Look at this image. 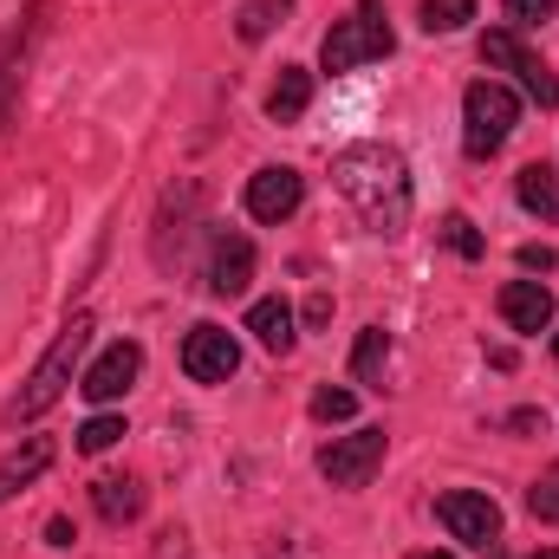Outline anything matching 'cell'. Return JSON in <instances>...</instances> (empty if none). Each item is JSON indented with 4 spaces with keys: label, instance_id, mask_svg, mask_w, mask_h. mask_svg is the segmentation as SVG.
<instances>
[{
    "label": "cell",
    "instance_id": "1",
    "mask_svg": "<svg viewBox=\"0 0 559 559\" xmlns=\"http://www.w3.org/2000/svg\"><path fill=\"white\" fill-rule=\"evenodd\" d=\"M332 182H338V195L358 209V222L371 228V235H404L411 228V163H404V150H391V143H352V150H338L332 156Z\"/></svg>",
    "mask_w": 559,
    "mask_h": 559
},
{
    "label": "cell",
    "instance_id": "2",
    "mask_svg": "<svg viewBox=\"0 0 559 559\" xmlns=\"http://www.w3.org/2000/svg\"><path fill=\"white\" fill-rule=\"evenodd\" d=\"M92 332H98V319L92 312H72L66 325H59V338H52V352L33 365V378L20 384V397L7 404V423H33L46 417L59 397H66V384H72V371H79V358H85V345H92Z\"/></svg>",
    "mask_w": 559,
    "mask_h": 559
},
{
    "label": "cell",
    "instance_id": "3",
    "mask_svg": "<svg viewBox=\"0 0 559 559\" xmlns=\"http://www.w3.org/2000/svg\"><path fill=\"white\" fill-rule=\"evenodd\" d=\"M397 52V33H391V13H384V0H358L325 39H319V72H358V66H371V59H391Z\"/></svg>",
    "mask_w": 559,
    "mask_h": 559
},
{
    "label": "cell",
    "instance_id": "4",
    "mask_svg": "<svg viewBox=\"0 0 559 559\" xmlns=\"http://www.w3.org/2000/svg\"><path fill=\"white\" fill-rule=\"evenodd\" d=\"M514 124H521V98L508 92V85H495V79H475L468 92H462V150L481 163V156H495L501 143L514 138Z\"/></svg>",
    "mask_w": 559,
    "mask_h": 559
},
{
    "label": "cell",
    "instance_id": "5",
    "mask_svg": "<svg viewBox=\"0 0 559 559\" xmlns=\"http://www.w3.org/2000/svg\"><path fill=\"white\" fill-rule=\"evenodd\" d=\"M481 66H501V72H514V85L540 105V111H559V79L547 72V59L514 33V26H501V33H488L481 39Z\"/></svg>",
    "mask_w": 559,
    "mask_h": 559
},
{
    "label": "cell",
    "instance_id": "6",
    "mask_svg": "<svg viewBox=\"0 0 559 559\" xmlns=\"http://www.w3.org/2000/svg\"><path fill=\"white\" fill-rule=\"evenodd\" d=\"M384 449H391V436H384L378 423H365V429L332 436V442L319 449V475H325L332 488H365V481L384 468Z\"/></svg>",
    "mask_w": 559,
    "mask_h": 559
},
{
    "label": "cell",
    "instance_id": "7",
    "mask_svg": "<svg viewBox=\"0 0 559 559\" xmlns=\"http://www.w3.org/2000/svg\"><path fill=\"white\" fill-rule=\"evenodd\" d=\"M436 521H442L462 547H475V554H501V508H495L488 495H475V488H449V495L436 501Z\"/></svg>",
    "mask_w": 559,
    "mask_h": 559
},
{
    "label": "cell",
    "instance_id": "8",
    "mask_svg": "<svg viewBox=\"0 0 559 559\" xmlns=\"http://www.w3.org/2000/svg\"><path fill=\"white\" fill-rule=\"evenodd\" d=\"M299 202H306V176L293 163H267L248 176V215L254 222H286V215H299Z\"/></svg>",
    "mask_w": 559,
    "mask_h": 559
},
{
    "label": "cell",
    "instance_id": "9",
    "mask_svg": "<svg viewBox=\"0 0 559 559\" xmlns=\"http://www.w3.org/2000/svg\"><path fill=\"white\" fill-rule=\"evenodd\" d=\"M138 371H143V345L138 338H118V345H105V352L92 358V371L79 378V391H85L92 404H118V397L138 384Z\"/></svg>",
    "mask_w": 559,
    "mask_h": 559
},
{
    "label": "cell",
    "instance_id": "10",
    "mask_svg": "<svg viewBox=\"0 0 559 559\" xmlns=\"http://www.w3.org/2000/svg\"><path fill=\"white\" fill-rule=\"evenodd\" d=\"M235 365H241V345H235L222 325H195V332L182 338V371H189L195 384H228Z\"/></svg>",
    "mask_w": 559,
    "mask_h": 559
},
{
    "label": "cell",
    "instance_id": "11",
    "mask_svg": "<svg viewBox=\"0 0 559 559\" xmlns=\"http://www.w3.org/2000/svg\"><path fill=\"white\" fill-rule=\"evenodd\" d=\"M248 280H254V241L222 228V235L209 241V293H215V299H241Z\"/></svg>",
    "mask_w": 559,
    "mask_h": 559
},
{
    "label": "cell",
    "instance_id": "12",
    "mask_svg": "<svg viewBox=\"0 0 559 559\" xmlns=\"http://www.w3.org/2000/svg\"><path fill=\"white\" fill-rule=\"evenodd\" d=\"M501 319H508V332H547L554 325V293L540 280H508L501 286Z\"/></svg>",
    "mask_w": 559,
    "mask_h": 559
},
{
    "label": "cell",
    "instance_id": "13",
    "mask_svg": "<svg viewBox=\"0 0 559 559\" xmlns=\"http://www.w3.org/2000/svg\"><path fill=\"white\" fill-rule=\"evenodd\" d=\"M52 455H59V442H52V436H26L13 455H0V501H13L20 488H33V481L52 468Z\"/></svg>",
    "mask_w": 559,
    "mask_h": 559
},
{
    "label": "cell",
    "instance_id": "14",
    "mask_svg": "<svg viewBox=\"0 0 559 559\" xmlns=\"http://www.w3.org/2000/svg\"><path fill=\"white\" fill-rule=\"evenodd\" d=\"M143 501H150V495H143L138 475H98V481H92V508H98V521H111V527H131L143 514Z\"/></svg>",
    "mask_w": 559,
    "mask_h": 559
},
{
    "label": "cell",
    "instance_id": "15",
    "mask_svg": "<svg viewBox=\"0 0 559 559\" xmlns=\"http://www.w3.org/2000/svg\"><path fill=\"white\" fill-rule=\"evenodd\" d=\"M514 195H521V209H527V215L559 222V169H554V163H527V169L514 176Z\"/></svg>",
    "mask_w": 559,
    "mask_h": 559
},
{
    "label": "cell",
    "instance_id": "16",
    "mask_svg": "<svg viewBox=\"0 0 559 559\" xmlns=\"http://www.w3.org/2000/svg\"><path fill=\"white\" fill-rule=\"evenodd\" d=\"M306 105H312V72L306 66H280L274 92H267V118L293 124V118H306Z\"/></svg>",
    "mask_w": 559,
    "mask_h": 559
},
{
    "label": "cell",
    "instance_id": "17",
    "mask_svg": "<svg viewBox=\"0 0 559 559\" xmlns=\"http://www.w3.org/2000/svg\"><path fill=\"white\" fill-rule=\"evenodd\" d=\"M384 365H391V332L384 325H365L358 332V352H352V378L365 391H384Z\"/></svg>",
    "mask_w": 559,
    "mask_h": 559
},
{
    "label": "cell",
    "instance_id": "18",
    "mask_svg": "<svg viewBox=\"0 0 559 559\" xmlns=\"http://www.w3.org/2000/svg\"><path fill=\"white\" fill-rule=\"evenodd\" d=\"M248 332H254L267 352H293V306H286V299H254V306H248Z\"/></svg>",
    "mask_w": 559,
    "mask_h": 559
},
{
    "label": "cell",
    "instance_id": "19",
    "mask_svg": "<svg viewBox=\"0 0 559 559\" xmlns=\"http://www.w3.org/2000/svg\"><path fill=\"white\" fill-rule=\"evenodd\" d=\"M280 20H293V0H248V7L235 13V33L254 46V39H267V33H274Z\"/></svg>",
    "mask_w": 559,
    "mask_h": 559
},
{
    "label": "cell",
    "instance_id": "20",
    "mask_svg": "<svg viewBox=\"0 0 559 559\" xmlns=\"http://www.w3.org/2000/svg\"><path fill=\"white\" fill-rule=\"evenodd\" d=\"M475 20V0H423V33H462Z\"/></svg>",
    "mask_w": 559,
    "mask_h": 559
},
{
    "label": "cell",
    "instance_id": "21",
    "mask_svg": "<svg viewBox=\"0 0 559 559\" xmlns=\"http://www.w3.org/2000/svg\"><path fill=\"white\" fill-rule=\"evenodd\" d=\"M352 411H358V397H352V391H332V384H319V391H312V417H319V423H345Z\"/></svg>",
    "mask_w": 559,
    "mask_h": 559
},
{
    "label": "cell",
    "instance_id": "22",
    "mask_svg": "<svg viewBox=\"0 0 559 559\" xmlns=\"http://www.w3.org/2000/svg\"><path fill=\"white\" fill-rule=\"evenodd\" d=\"M527 508H534V521H559V462L534 481V495H527Z\"/></svg>",
    "mask_w": 559,
    "mask_h": 559
},
{
    "label": "cell",
    "instance_id": "23",
    "mask_svg": "<svg viewBox=\"0 0 559 559\" xmlns=\"http://www.w3.org/2000/svg\"><path fill=\"white\" fill-rule=\"evenodd\" d=\"M118 436H124V423H118V417H92L85 429H79V449H85V455H105Z\"/></svg>",
    "mask_w": 559,
    "mask_h": 559
},
{
    "label": "cell",
    "instance_id": "24",
    "mask_svg": "<svg viewBox=\"0 0 559 559\" xmlns=\"http://www.w3.org/2000/svg\"><path fill=\"white\" fill-rule=\"evenodd\" d=\"M442 241H449L462 261H475V254H481V235L468 228V215H449V222H442Z\"/></svg>",
    "mask_w": 559,
    "mask_h": 559
},
{
    "label": "cell",
    "instance_id": "25",
    "mask_svg": "<svg viewBox=\"0 0 559 559\" xmlns=\"http://www.w3.org/2000/svg\"><path fill=\"white\" fill-rule=\"evenodd\" d=\"M559 13V0H508V20H514V33L521 26H547Z\"/></svg>",
    "mask_w": 559,
    "mask_h": 559
},
{
    "label": "cell",
    "instance_id": "26",
    "mask_svg": "<svg viewBox=\"0 0 559 559\" xmlns=\"http://www.w3.org/2000/svg\"><path fill=\"white\" fill-rule=\"evenodd\" d=\"M521 267H527V274H554L559 254H554V248H521Z\"/></svg>",
    "mask_w": 559,
    "mask_h": 559
},
{
    "label": "cell",
    "instance_id": "27",
    "mask_svg": "<svg viewBox=\"0 0 559 559\" xmlns=\"http://www.w3.org/2000/svg\"><path fill=\"white\" fill-rule=\"evenodd\" d=\"M306 319H312V325H325V319H332V299H325V293H312V299H306Z\"/></svg>",
    "mask_w": 559,
    "mask_h": 559
},
{
    "label": "cell",
    "instance_id": "28",
    "mask_svg": "<svg viewBox=\"0 0 559 559\" xmlns=\"http://www.w3.org/2000/svg\"><path fill=\"white\" fill-rule=\"evenodd\" d=\"M46 540H52V547H72L79 534H72V521H52V527H46Z\"/></svg>",
    "mask_w": 559,
    "mask_h": 559
},
{
    "label": "cell",
    "instance_id": "29",
    "mask_svg": "<svg viewBox=\"0 0 559 559\" xmlns=\"http://www.w3.org/2000/svg\"><path fill=\"white\" fill-rule=\"evenodd\" d=\"M540 423H547L540 411H514V417H508V429H540Z\"/></svg>",
    "mask_w": 559,
    "mask_h": 559
},
{
    "label": "cell",
    "instance_id": "30",
    "mask_svg": "<svg viewBox=\"0 0 559 559\" xmlns=\"http://www.w3.org/2000/svg\"><path fill=\"white\" fill-rule=\"evenodd\" d=\"M411 559H455V554H411Z\"/></svg>",
    "mask_w": 559,
    "mask_h": 559
},
{
    "label": "cell",
    "instance_id": "31",
    "mask_svg": "<svg viewBox=\"0 0 559 559\" xmlns=\"http://www.w3.org/2000/svg\"><path fill=\"white\" fill-rule=\"evenodd\" d=\"M534 559H559V547H547V554H534Z\"/></svg>",
    "mask_w": 559,
    "mask_h": 559
},
{
    "label": "cell",
    "instance_id": "32",
    "mask_svg": "<svg viewBox=\"0 0 559 559\" xmlns=\"http://www.w3.org/2000/svg\"><path fill=\"white\" fill-rule=\"evenodd\" d=\"M554 358H559V332H554Z\"/></svg>",
    "mask_w": 559,
    "mask_h": 559
}]
</instances>
